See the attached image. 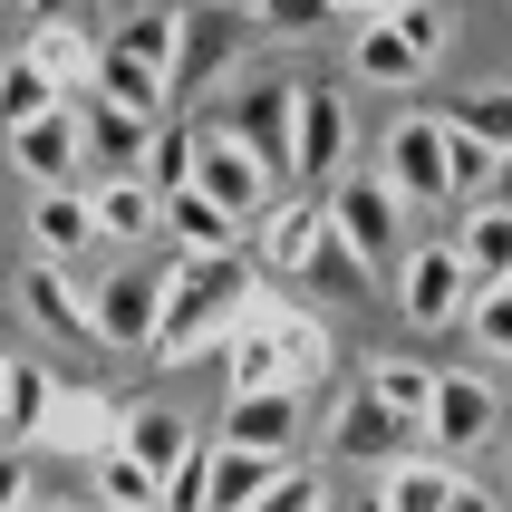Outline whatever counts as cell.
Returning a JSON list of instances; mask_svg holds the SVG:
<instances>
[{
	"label": "cell",
	"instance_id": "cell-1",
	"mask_svg": "<svg viewBox=\"0 0 512 512\" xmlns=\"http://www.w3.org/2000/svg\"><path fill=\"white\" fill-rule=\"evenodd\" d=\"M261 271L242 252H174V281H165V310H155V339H145V368H194L223 348V329L252 310Z\"/></svg>",
	"mask_w": 512,
	"mask_h": 512
},
{
	"label": "cell",
	"instance_id": "cell-2",
	"mask_svg": "<svg viewBox=\"0 0 512 512\" xmlns=\"http://www.w3.org/2000/svg\"><path fill=\"white\" fill-rule=\"evenodd\" d=\"M165 281H174V252L165 242H145V252L107 261V271H87V310H97V348H136L155 339V310H165Z\"/></svg>",
	"mask_w": 512,
	"mask_h": 512
},
{
	"label": "cell",
	"instance_id": "cell-3",
	"mask_svg": "<svg viewBox=\"0 0 512 512\" xmlns=\"http://www.w3.org/2000/svg\"><path fill=\"white\" fill-rule=\"evenodd\" d=\"M493 435H503V387L484 368H435V406H426V426H416V445L464 464V455H484Z\"/></svg>",
	"mask_w": 512,
	"mask_h": 512
},
{
	"label": "cell",
	"instance_id": "cell-4",
	"mask_svg": "<svg viewBox=\"0 0 512 512\" xmlns=\"http://www.w3.org/2000/svg\"><path fill=\"white\" fill-rule=\"evenodd\" d=\"M319 203H329V232H339L368 271L377 261H387V271L406 261V203L387 194V174H348V184H329Z\"/></svg>",
	"mask_w": 512,
	"mask_h": 512
},
{
	"label": "cell",
	"instance_id": "cell-5",
	"mask_svg": "<svg viewBox=\"0 0 512 512\" xmlns=\"http://www.w3.org/2000/svg\"><path fill=\"white\" fill-rule=\"evenodd\" d=\"M348 165V97L339 87H290V184L300 194H329Z\"/></svg>",
	"mask_w": 512,
	"mask_h": 512
},
{
	"label": "cell",
	"instance_id": "cell-6",
	"mask_svg": "<svg viewBox=\"0 0 512 512\" xmlns=\"http://www.w3.org/2000/svg\"><path fill=\"white\" fill-rule=\"evenodd\" d=\"M194 194H213V203L232 213V223H252L261 203L281 194V174L261 165V155H252L242 136H223L213 116H194Z\"/></svg>",
	"mask_w": 512,
	"mask_h": 512
},
{
	"label": "cell",
	"instance_id": "cell-7",
	"mask_svg": "<svg viewBox=\"0 0 512 512\" xmlns=\"http://www.w3.org/2000/svg\"><path fill=\"white\" fill-rule=\"evenodd\" d=\"M300 435H310V397L261 387V397H223L213 445H242V455H261V464H300Z\"/></svg>",
	"mask_w": 512,
	"mask_h": 512
},
{
	"label": "cell",
	"instance_id": "cell-8",
	"mask_svg": "<svg viewBox=\"0 0 512 512\" xmlns=\"http://www.w3.org/2000/svg\"><path fill=\"white\" fill-rule=\"evenodd\" d=\"M377 174H387V194H397L406 213H445V203H455L445 194V126H435V116H397Z\"/></svg>",
	"mask_w": 512,
	"mask_h": 512
},
{
	"label": "cell",
	"instance_id": "cell-9",
	"mask_svg": "<svg viewBox=\"0 0 512 512\" xmlns=\"http://www.w3.org/2000/svg\"><path fill=\"white\" fill-rule=\"evenodd\" d=\"M116 406L107 387H68V377H49V416H39V435H29V455H107L116 445Z\"/></svg>",
	"mask_w": 512,
	"mask_h": 512
},
{
	"label": "cell",
	"instance_id": "cell-10",
	"mask_svg": "<svg viewBox=\"0 0 512 512\" xmlns=\"http://www.w3.org/2000/svg\"><path fill=\"white\" fill-rule=\"evenodd\" d=\"M319 232H329V203L319 194H271L252 213V271H271V281H300L319 252Z\"/></svg>",
	"mask_w": 512,
	"mask_h": 512
},
{
	"label": "cell",
	"instance_id": "cell-11",
	"mask_svg": "<svg viewBox=\"0 0 512 512\" xmlns=\"http://www.w3.org/2000/svg\"><path fill=\"white\" fill-rule=\"evenodd\" d=\"M29 242H39V261H58V271H97V213H87V184H39L29 194Z\"/></svg>",
	"mask_w": 512,
	"mask_h": 512
},
{
	"label": "cell",
	"instance_id": "cell-12",
	"mask_svg": "<svg viewBox=\"0 0 512 512\" xmlns=\"http://www.w3.org/2000/svg\"><path fill=\"white\" fill-rule=\"evenodd\" d=\"M68 116H78V165H87V174H136V165H145V136L165 126V116L107 107L97 87H87V97H68Z\"/></svg>",
	"mask_w": 512,
	"mask_h": 512
},
{
	"label": "cell",
	"instance_id": "cell-13",
	"mask_svg": "<svg viewBox=\"0 0 512 512\" xmlns=\"http://www.w3.org/2000/svg\"><path fill=\"white\" fill-rule=\"evenodd\" d=\"M397 300L416 329H455L464 300H474V271L455 261V242H426V252H406L397 261Z\"/></svg>",
	"mask_w": 512,
	"mask_h": 512
},
{
	"label": "cell",
	"instance_id": "cell-14",
	"mask_svg": "<svg viewBox=\"0 0 512 512\" xmlns=\"http://www.w3.org/2000/svg\"><path fill=\"white\" fill-rule=\"evenodd\" d=\"M20 310L39 339L58 348H97V310H87V271H58V261H29L20 271Z\"/></svg>",
	"mask_w": 512,
	"mask_h": 512
},
{
	"label": "cell",
	"instance_id": "cell-15",
	"mask_svg": "<svg viewBox=\"0 0 512 512\" xmlns=\"http://www.w3.org/2000/svg\"><path fill=\"white\" fill-rule=\"evenodd\" d=\"M223 387H232V397L290 387V377H281V329H271V290H252V310L223 329Z\"/></svg>",
	"mask_w": 512,
	"mask_h": 512
},
{
	"label": "cell",
	"instance_id": "cell-16",
	"mask_svg": "<svg viewBox=\"0 0 512 512\" xmlns=\"http://www.w3.org/2000/svg\"><path fill=\"white\" fill-rule=\"evenodd\" d=\"M329 455L339 464H397V455H416V426H397L368 387H348L339 416H329Z\"/></svg>",
	"mask_w": 512,
	"mask_h": 512
},
{
	"label": "cell",
	"instance_id": "cell-17",
	"mask_svg": "<svg viewBox=\"0 0 512 512\" xmlns=\"http://www.w3.org/2000/svg\"><path fill=\"white\" fill-rule=\"evenodd\" d=\"M78 184H87V213H97V242H107V252H145V242H155L165 203L145 194L136 174H78Z\"/></svg>",
	"mask_w": 512,
	"mask_h": 512
},
{
	"label": "cell",
	"instance_id": "cell-18",
	"mask_svg": "<svg viewBox=\"0 0 512 512\" xmlns=\"http://www.w3.org/2000/svg\"><path fill=\"white\" fill-rule=\"evenodd\" d=\"M194 445H203V435L184 426L174 406H136V397L116 406V455H136L145 474H155V484H165V474H174L184 455H194Z\"/></svg>",
	"mask_w": 512,
	"mask_h": 512
},
{
	"label": "cell",
	"instance_id": "cell-19",
	"mask_svg": "<svg viewBox=\"0 0 512 512\" xmlns=\"http://www.w3.org/2000/svg\"><path fill=\"white\" fill-rule=\"evenodd\" d=\"M10 155H20L29 184H78V174H87V165H78V116H68V107L10 126Z\"/></svg>",
	"mask_w": 512,
	"mask_h": 512
},
{
	"label": "cell",
	"instance_id": "cell-20",
	"mask_svg": "<svg viewBox=\"0 0 512 512\" xmlns=\"http://www.w3.org/2000/svg\"><path fill=\"white\" fill-rule=\"evenodd\" d=\"M213 126H223V136H242L261 155V165L281 174L290 165V87H242V97H232L223 116H213Z\"/></svg>",
	"mask_w": 512,
	"mask_h": 512
},
{
	"label": "cell",
	"instance_id": "cell-21",
	"mask_svg": "<svg viewBox=\"0 0 512 512\" xmlns=\"http://www.w3.org/2000/svg\"><path fill=\"white\" fill-rule=\"evenodd\" d=\"M20 58L39 68V78L58 87V97H87V78H97V29H20Z\"/></svg>",
	"mask_w": 512,
	"mask_h": 512
},
{
	"label": "cell",
	"instance_id": "cell-22",
	"mask_svg": "<svg viewBox=\"0 0 512 512\" xmlns=\"http://www.w3.org/2000/svg\"><path fill=\"white\" fill-rule=\"evenodd\" d=\"M155 242H165V252H242V223H232L213 194H194V184H184V194H165Z\"/></svg>",
	"mask_w": 512,
	"mask_h": 512
},
{
	"label": "cell",
	"instance_id": "cell-23",
	"mask_svg": "<svg viewBox=\"0 0 512 512\" xmlns=\"http://www.w3.org/2000/svg\"><path fill=\"white\" fill-rule=\"evenodd\" d=\"M271 329H281V377H290V397H310L319 377H329V319L271 290Z\"/></svg>",
	"mask_w": 512,
	"mask_h": 512
},
{
	"label": "cell",
	"instance_id": "cell-24",
	"mask_svg": "<svg viewBox=\"0 0 512 512\" xmlns=\"http://www.w3.org/2000/svg\"><path fill=\"white\" fill-rule=\"evenodd\" d=\"M116 58H136V68H155V78L174 87V39H184V10H126V20L97 29Z\"/></svg>",
	"mask_w": 512,
	"mask_h": 512
},
{
	"label": "cell",
	"instance_id": "cell-25",
	"mask_svg": "<svg viewBox=\"0 0 512 512\" xmlns=\"http://www.w3.org/2000/svg\"><path fill=\"white\" fill-rule=\"evenodd\" d=\"M445 493H455V464H445V455L377 464V512H445Z\"/></svg>",
	"mask_w": 512,
	"mask_h": 512
},
{
	"label": "cell",
	"instance_id": "cell-26",
	"mask_svg": "<svg viewBox=\"0 0 512 512\" xmlns=\"http://www.w3.org/2000/svg\"><path fill=\"white\" fill-rule=\"evenodd\" d=\"M358 387H368L397 426H426V406H435V368H426V358H368Z\"/></svg>",
	"mask_w": 512,
	"mask_h": 512
},
{
	"label": "cell",
	"instance_id": "cell-27",
	"mask_svg": "<svg viewBox=\"0 0 512 512\" xmlns=\"http://www.w3.org/2000/svg\"><path fill=\"white\" fill-rule=\"evenodd\" d=\"M455 261L474 271V290H484V281H512V213H503V203H464Z\"/></svg>",
	"mask_w": 512,
	"mask_h": 512
},
{
	"label": "cell",
	"instance_id": "cell-28",
	"mask_svg": "<svg viewBox=\"0 0 512 512\" xmlns=\"http://www.w3.org/2000/svg\"><path fill=\"white\" fill-rule=\"evenodd\" d=\"M232 58H242V29H232V20H213V10H203V20H184V39H174V97H184V87H203L213 68H232Z\"/></svg>",
	"mask_w": 512,
	"mask_h": 512
},
{
	"label": "cell",
	"instance_id": "cell-29",
	"mask_svg": "<svg viewBox=\"0 0 512 512\" xmlns=\"http://www.w3.org/2000/svg\"><path fill=\"white\" fill-rule=\"evenodd\" d=\"M348 58H358V78H368V87H416V78H426V58L397 39V20H358Z\"/></svg>",
	"mask_w": 512,
	"mask_h": 512
},
{
	"label": "cell",
	"instance_id": "cell-30",
	"mask_svg": "<svg viewBox=\"0 0 512 512\" xmlns=\"http://www.w3.org/2000/svg\"><path fill=\"white\" fill-rule=\"evenodd\" d=\"M281 464L242 455V445H213V464H203V512H252V493L271 484Z\"/></svg>",
	"mask_w": 512,
	"mask_h": 512
},
{
	"label": "cell",
	"instance_id": "cell-31",
	"mask_svg": "<svg viewBox=\"0 0 512 512\" xmlns=\"http://www.w3.org/2000/svg\"><path fill=\"white\" fill-rule=\"evenodd\" d=\"M136 184H145V194H155V203L194 184V126H184V116H165V126L145 136V165H136Z\"/></svg>",
	"mask_w": 512,
	"mask_h": 512
},
{
	"label": "cell",
	"instance_id": "cell-32",
	"mask_svg": "<svg viewBox=\"0 0 512 512\" xmlns=\"http://www.w3.org/2000/svg\"><path fill=\"white\" fill-rule=\"evenodd\" d=\"M39 416H49V368L10 358V377H0V445H29Z\"/></svg>",
	"mask_w": 512,
	"mask_h": 512
},
{
	"label": "cell",
	"instance_id": "cell-33",
	"mask_svg": "<svg viewBox=\"0 0 512 512\" xmlns=\"http://www.w3.org/2000/svg\"><path fill=\"white\" fill-rule=\"evenodd\" d=\"M435 126H445V194H455V203H484L493 194V145L464 136L455 116H435Z\"/></svg>",
	"mask_w": 512,
	"mask_h": 512
},
{
	"label": "cell",
	"instance_id": "cell-34",
	"mask_svg": "<svg viewBox=\"0 0 512 512\" xmlns=\"http://www.w3.org/2000/svg\"><path fill=\"white\" fill-rule=\"evenodd\" d=\"M49 107H68V97H58V87L39 78L20 49H10V58H0V136H10V126H29V116H49Z\"/></svg>",
	"mask_w": 512,
	"mask_h": 512
},
{
	"label": "cell",
	"instance_id": "cell-35",
	"mask_svg": "<svg viewBox=\"0 0 512 512\" xmlns=\"http://www.w3.org/2000/svg\"><path fill=\"white\" fill-rule=\"evenodd\" d=\"M87 503H97V512H136V503H155V474H145L136 455H116V445H107V455H97V493H87Z\"/></svg>",
	"mask_w": 512,
	"mask_h": 512
},
{
	"label": "cell",
	"instance_id": "cell-36",
	"mask_svg": "<svg viewBox=\"0 0 512 512\" xmlns=\"http://www.w3.org/2000/svg\"><path fill=\"white\" fill-rule=\"evenodd\" d=\"M252 512H329V474H319V464H281V474L252 493Z\"/></svg>",
	"mask_w": 512,
	"mask_h": 512
},
{
	"label": "cell",
	"instance_id": "cell-37",
	"mask_svg": "<svg viewBox=\"0 0 512 512\" xmlns=\"http://www.w3.org/2000/svg\"><path fill=\"white\" fill-rule=\"evenodd\" d=\"M464 329H474L484 358H512V281H484V290H474V300H464Z\"/></svg>",
	"mask_w": 512,
	"mask_h": 512
},
{
	"label": "cell",
	"instance_id": "cell-38",
	"mask_svg": "<svg viewBox=\"0 0 512 512\" xmlns=\"http://www.w3.org/2000/svg\"><path fill=\"white\" fill-rule=\"evenodd\" d=\"M377 20H397V39H406L416 58H426V68L445 58V39H455V20H445V0H397V10H377Z\"/></svg>",
	"mask_w": 512,
	"mask_h": 512
},
{
	"label": "cell",
	"instance_id": "cell-39",
	"mask_svg": "<svg viewBox=\"0 0 512 512\" xmlns=\"http://www.w3.org/2000/svg\"><path fill=\"white\" fill-rule=\"evenodd\" d=\"M464 126V136H484L493 155H512V87H474V97H464V107H445Z\"/></svg>",
	"mask_w": 512,
	"mask_h": 512
},
{
	"label": "cell",
	"instance_id": "cell-40",
	"mask_svg": "<svg viewBox=\"0 0 512 512\" xmlns=\"http://www.w3.org/2000/svg\"><path fill=\"white\" fill-rule=\"evenodd\" d=\"M252 10H261V29H290V39H310L319 20H339L329 0H252Z\"/></svg>",
	"mask_w": 512,
	"mask_h": 512
},
{
	"label": "cell",
	"instance_id": "cell-41",
	"mask_svg": "<svg viewBox=\"0 0 512 512\" xmlns=\"http://www.w3.org/2000/svg\"><path fill=\"white\" fill-rule=\"evenodd\" d=\"M20 20H39V29H107V0H29Z\"/></svg>",
	"mask_w": 512,
	"mask_h": 512
},
{
	"label": "cell",
	"instance_id": "cell-42",
	"mask_svg": "<svg viewBox=\"0 0 512 512\" xmlns=\"http://www.w3.org/2000/svg\"><path fill=\"white\" fill-rule=\"evenodd\" d=\"M0 512H29V445H0Z\"/></svg>",
	"mask_w": 512,
	"mask_h": 512
},
{
	"label": "cell",
	"instance_id": "cell-43",
	"mask_svg": "<svg viewBox=\"0 0 512 512\" xmlns=\"http://www.w3.org/2000/svg\"><path fill=\"white\" fill-rule=\"evenodd\" d=\"M445 512H503V503H493L484 484H464V474H455V493H445Z\"/></svg>",
	"mask_w": 512,
	"mask_h": 512
},
{
	"label": "cell",
	"instance_id": "cell-44",
	"mask_svg": "<svg viewBox=\"0 0 512 512\" xmlns=\"http://www.w3.org/2000/svg\"><path fill=\"white\" fill-rule=\"evenodd\" d=\"M484 203H503V213H512V155H493V194Z\"/></svg>",
	"mask_w": 512,
	"mask_h": 512
},
{
	"label": "cell",
	"instance_id": "cell-45",
	"mask_svg": "<svg viewBox=\"0 0 512 512\" xmlns=\"http://www.w3.org/2000/svg\"><path fill=\"white\" fill-rule=\"evenodd\" d=\"M329 10H348V20H377V10H397V0H329Z\"/></svg>",
	"mask_w": 512,
	"mask_h": 512
},
{
	"label": "cell",
	"instance_id": "cell-46",
	"mask_svg": "<svg viewBox=\"0 0 512 512\" xmlns=\"http://www.w3.org/2000/svg\"><path fill=\"white\" fill-rule=\"evenodd\" d=\"M0 10H29V0H0Z\"/></svg>",
	"mask_w": 512,
	"mask_h": 512
},
{
	"label": "cell",
	"instance_id": "cell-47",
	"mask_svg": "<svg viewBox=\"0 0 512 512\" xmlns=\"http://www.w3.org/2000/svg\"><path fill=\"white\" fill-rule=\"evenodd\" d=\"M0 377H10V358H0Z\"/></svg>",
	"mask_w": 512,
	"mask_h": 512
},
{
	"label": "cell",
	"instance_id": "cell-48",
	"mask_svg": "<svg viewBox=\"0 0 512 512\" xmlns=\"http://www.w3.org/2000/svg\"><path fill=\"white\" fill-rule=\"evenodd\" d=\"M136 512H155V503H136Z\"/></svg>",
	"mask_w": 512,
	"mask_h": 512
}]
</instances>
